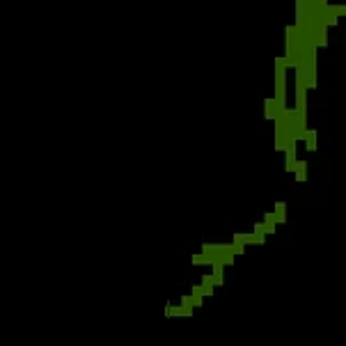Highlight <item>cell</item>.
<instances>
[{"label":"cell","instance_id":"1","mask_svg":"<svg viewBox=\"0 0 346 346\" xmlns=\"http://www.w3.org/2000/svg\"><path fill=\"white\" fill-rule=\"evenodd\" d=\"M165 314H168V316H191L193 314V307L170 305V307H165Z\"/></svg>","mask_w":346,"mask_h":346}]
</instances>
